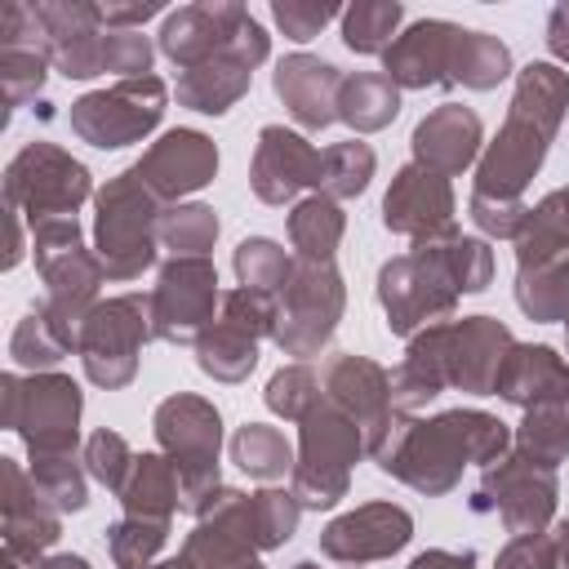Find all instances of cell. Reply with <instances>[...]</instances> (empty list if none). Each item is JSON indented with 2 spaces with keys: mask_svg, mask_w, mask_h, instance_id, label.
<instances>
[{
  "mask_svg": "<svg viewBox=\"0 0 569 569\" xmlns=\"http://www.w3.org/2000/svg\"><path fill=\"white\" fill-rule=\"evenodd\" d=\"M142 178L138 169H129L120 182H111L102 196H98V249H102V262L111 276H138L151 258H156V244H151V204H147V191L138 196Z\"/></svg>",
  "mask_w": 569,
  "mask_h": 569,
  "instance_id": "obj_1",
  "label": "cell"
},
{
  "mask_svg": "<svg viewBox=\"0 0 569 569\" xmlns=\"http://www.w3.org/2000/svg\"><path fill=\"white\" fill-rule=\"evenodd\" d=\"M164 111V84L156 76L124 80L111 93H89L76 102L71 124L93 142V147H124L138 133H147Z\"/></svg>",
  "mask_w": 569,
  "mask_h": 569,
  "instance_id": "obj_2",
  "label": "cell"
},
{
  "mask_svg": "<svg viewBox=\"0 0 569 569\" xmlns=\"http://www.w3.org/2000/svg\"><path fill=\"white\" fill-rule=\"evenodd\" d=\"M156 431L164 440V449L178 458V480H182V498L187 507H196L200 489L213 485V458H218V413L191 396H178L169 405H160L156 413Z\"/></svg>",
  "mask_w": 569,
  "mask_h": 569,
  "instance_id": "obj_3",
  "label": "cell"
},
{
  "mask_svg": "<svg viewBox=\"0 0 569 569\" xmlns=\"http://www.w3.org/2000/svg\"><path fill=\"white\" fill-rule=\"evenodd\" d=\"M213 298H218V276L204 258L169 262L156 293V333L169 342H187L200 329V320H209Z\"/></svg>",
  "mask_w": 569,
  "mask_h": 569,
  "instance_id": "obj_4",
  "label": "cell"
},
{
  "mask_svg": "<svg viewBox=\"0 0 569 569\" xmlns=\"http://www.w3.org/2000/svg\"><path fill=\"white\" fill-rule=\"evenodd\" d=\"M138 311H142L138 298H120V302H107L89 316V325H84V365H89L93 382L116 387L133 373V351L147 333Z\"/></svg>",
  "mask_w": 569,
  "mask_h": 569,
  "instance_id": "obj_5",
  "label": "cell"
},
{
  "mask_svg": "<svg viewBox=\"0 0 569 569\" xmlns=\"http://www.w3.org/2000/svg\"><path fill=\"white\" fill-rule=\"evenodd\" d=\"M284 298H289V311H284L289 325H280V347L302 356L333 333L342 289H338V276L329 271V262H302L298 280L284 284Z\"/></svg>",
  "mask_w": 569,
  "mask_h": 569,
  "instance_id": "obj_6",
  "label": "cell"
},
{
  "mask_svg": "<svg viewBox=\"0 0 569 569\" xmlns=\"http://www.w3.org/2000/svg\"><path fill=\"white\" fill-rule=\"evenodd\" d=\"M244 18H249V13H244L240 4H196V9H178V13L164 22V31H160V49H164L173 62H182V67L191 71V67H200V62L222 58V53L236 44Z\"/></svg>",
  "mask_w": 569,
  "mask_h": 569,
  "instance_id": "obj_7",
  "label": "cell"
},
{
  "mask_svg": "<svg viewBox=\"0 0 569 569\" xmlns=\"http://www.w3.org/2000/svg\"><path fill=\"white\" fill-rule=\"evenodd\" d=\"M547 138H551V129H542L538 120L511 111L507 129L498 133V142L489 147V156L480 164V191L476 196H493L498 191V200H511L525 187V178L542 164Z\"/></svg>",
  "mask_w": 569,
  "mask_h": 569,
  "instance_id": "obj_8",
  "label": "cell"
},
{
  "mask_svg": "<svg viewBox=\"0 0 569 569\" xmlns=\"http://www.w3.org/2000/svg\"><path fill=\"white\" fill-rule=\"evenodd\" d=\"M213 169H218L213 142L200 138V133H191V129L164 133V138L147 151V160L138 164V173L147 178V187H156L160 196L196 191V187H204V182L213 178Z\"/></svg>",
  "mask_w": 569,
  "mask_h": 569,
  "instance_id": "obj_9",
  "label": "cell"
},
{
  "mask_svg": "<svg viewBox=\"0 0 569 569\" xmlns=\"http://www.w3.org/2000/svg\"><path fill=\"white\" fill-rule=\"evenodd\" d=\"M458 27L453 22H413L391 49H387V76L396 84H436L445 80L440 71H453V49H458Z\"/></svg>",
  "mask_w": 569,
  "mask_h": 569,
  "instance_id": "obj_10",
  "label": "cell"
},
{
  "mask_svg": "<svg viewBox=\"0 0 569 569\" xmlns=\"http://www.w3.org/2000/svg\"><path fill=\"white\" fill-rule=\"evenodd\" d=\"M276 93L284 98V107L307 124V129H320L329 124L338 111V93H342V76L338 67L320 62V58H307V53H293L276 67Z\"/></svg>",
  "mask_w": 569,
  "mask_h": 569,
  "instance_id": "obj_11",
  "label": "cell"
},
{
  "mask_svg": "<svg viewBox=\"0 0 569 569\" xmlns=\"http://www.w3.org/2000/svg\"><path fill=\"white\" fill-rule=\"evenodd\" d=\"M302 182H320V151H311L298 133H284V129H262V147H258V160H253V187L262 200L280 204L289 200Z\"/></svg>",
  "mask_w": 569,
  "mask_h": 569,
  "instance_id": "obj_12",
  "label": "cell"
},
{
  "mask_svg": "<svg viewBox=\"0 0 569 569\" xmlns=\"http://www.w3.org/2000/svg\"><path fill=\"white\" fill-rule=\"evenodd\" d=\"M409 542V516L400 507H360L325 529V551L338 560H369L387 556Z\"/></svg>",
  "mask_w": 569,
  "mask_h": 569,
  "instance_id": "obj_13",
  "label": "cell"
},
{
  "mask_svg": "<svg viewBox=\"0 0 569 569\" xmlns=\"http://www.w3.org/2000/svg\"><path fill=\"white\" fill-rule=\"evenodd\" d=\"M382 209H387V227L422 236V231L449 227V187L431 169H400Z\"/></svg>",
  "mask_w": 569,
  "mask_h": 569,
  "instance_id": "obj_14",
  "label": "cell"
},
{
  "mask_svg": "<svg viewBox=\"0 0 569 569\" xmlns=\"http://www.w3.org/2000/svg\"><path fill=\"white\" fill-rule=\"evenodd\" d=\"M476 142H480V120L462 107H440L431 111L418 133H413V151L427 169L436 173H458L471 156H476Z\"/></svg>",
  "mask_w": 569,
  "mask_h": 569,
  "instance_id": "obj_15",
  "label": "cell"
},
{
  "mask_svg": "<svg viewBox=\"0 0 569 569\" xmlns=\"http://www.w3.org/2000/svg\"><path fill=\"white\" fill-rule=\"evenodd\" d=\"M507 400H569V369L547 347H525L502 360L498 387Z\"/></svg>",
  "mask_w": 569,
  "mask_h": 569,
  "instance_id": "obj_16",
  "label": "cell"
},
{
  "mask_svg": "<svg viewBox=\"0 0 569 569\" xmlns=\"http://www.w3.org/2000/svg\"><path fill=\"white\" fill-rule=\"evenodd\" d=\"M244 84H249V62H240V58L227 49L222 58L191 67V71L182 76V84H178V98L191 102L196 111L222 116L227 102H236V98L244 93Z\"/></svg>",
  "mask_w": 569,
  "mask_h": 569,
  "instance_id": "obj_17",
  "label": "cell"
},
{
  "mask_svg": "<svg viewBox=\"0 0 569 569\" xmlns=\"http://www.w3.org/2000/svg\"><path fill=\"white\" fill-rule=\"evenodd\" d=\"M396 107H400V98H396L391 76H356V80H342L338 116L351 120L356 129H382L396 116Z\"/></svg>",
  "mask_w": 569,
  "mask_h": 569,
  "instance_id": "obj_18",
  "label": "cell"
},
{
  "mask_svg": "<svg viewBox=\"0 0 569 569\" xmlns=\"http://www.w3.org/2000/svg\"><path fill=\"white\" fill-rule=\"evenodd\" d=\"M525 453L538 467H556V458L569 453V400H542L529 409L525 431H520Z\"/></svg>",
  "mask_w": 569,
  "mask_h": 569,
  "instance_id": "obj_19",
  "label": "cell"
},
{
  "mask_svg": "<svg viewBox=\"0 0 569 569\" xmlns=\"http://www.w3.org/2000/svg\"><path fill=\"white\" fill-rule=\"evenodd\" d=\"M507 67H511V58H507V49L493 36H485V31H462L458 36L453 80H462L471 89H489V84H498L507 76Z\"/></svg>",
  "mask_w": 569,
  "mask_h": 569,
  "instance_id": "obj_20",
  "label": "cell"
},
{
  "mask_svg": "<svg viewBox=\"0 0 569 569\" xmlns=\"http://www.w3.org/2000/svg\"><path fill=\"white\" fill-rule=\"evenodd\" d=\"M338 236H342V213L329 200L311 196L307 204L293 209V240L307 253V262H329Z\"/></svg>",
  "mask_w": 569,
  "mask_h": 569,
  "instance_id": "obj_21",
  "label": "cell"
},
{
  "mask_svg": "<svg viewBox=\"0 0 569 569\" xmlns=\"http://www.w3.org/2000/svg\"><path fill=\"white\" fill-rule=\"evenodd\" d=\"M178 498V480L164 467V458H133V485L124 489V502L133 516H164Z\"/></svg>",
  "mask_w": 569,
  "mask_h": 569,
  "instance_id": "obj_22",
  "label": "cell"
},
{
  "mask_svg": "<svg viewBox=\"0 0 569 569\" xmlns=\"http://www.w3.org/2000/svg\"><path fill=\"white\" fill-rule=\"evenodd\" d=\"M231 453H236V462H240L249 476H262V480L284 476V467H289V445H284V436L271 431V427H258V422H249V427L236 436Z\"/></svg>",
  "mask_w": 569,
  "mask_h": 569,
  "instance_id": "obj_23",
  "label": "cell"
},
{
  "mask_svg": "<svg viewBox=\"0 0 569 569\" xmlns=\"http://www.w3.org/2000/svg\"><path fill=\"white\" fill-rule=\"evenodd\" d=\"M369 173H373V151L365 142H342V147L320 151V187H329L338 196L365 191Z\"/></svg>",
  "mask_w": 569,
  "mask_h": 569,
  "instance_id": "obj_24",
  "label": "cell"
},
{
  "mask_svg": "<svg viewBox=\"0 0 569 569\" xmlns=\"http://www.w3.org/2000/svg\"><path fill=\"white\" fill-rule=\"evenodd\" d=\"M236 271H240L244 289H253V293H271V289L289 284V276H293L289 258L271 240H244L236 249Z\"/></svg>",
  "mask_w": 569,
  "mask_h": 569,
  "instance_id": "obj_25",
  "label": "cell"
},
{
  "mask_svg": "<svg viewBox=\"0 0 569 569\" xmlns=\"http://www.w3.org/2000/svg\"><path fill=\"white\" fill-rule=\"evenodd\" d=\"M400 22V4H356L342 13V40L356 53H378Z\"/></svg>",
  "mask_w": 569,
  "mask_h": 569,
  "instance_id": "obj_26",
  "label": "cell"
},
{
  "mask_svg": "<svg viewBox=\"0 0 569 569\" xmlns=\"http://www.w3.org/2000/svg\"><path fill=\"white\" fill-rule=\"evenodd\" d=\"M244 511H249V529H253L258 547L284 542L298 525V507L289 502V493H253V502H244Z\"/></svg>",
  "mask_w": 569,
  "mask_h": 569,
  "instance_id": "obj_27",
  "label": "cell"
},
{
  "mask_svg": "<svg viewBox=\"0 0 569 569\" xmlns=\"http://www.w3.org/2000/svg\"><path fill=\"white\" fill-rule=\"evenodd\" d=\"M160 542H164V520H147V525H142V516H138V520H124V525L111 529V556H116L124 569L138 565V560H147Z\"/></svg>",
  "mask_w": 569,
  "mask_h": 569,
  "instance_id": "obj_28",
  "label": "cell"
},
{
  "mask_svg": "<svg viewBox=\"0 0 569 569\" xmlns=\"http://www.w3.org/2000/svg\"><path fill=\"white\" fill-rule=\"evenodd\" d=\"M311 387H316V378H311L307 369H284V373L271 378L267 405H271L276 413H284V418H302V413H311V400H316Z\"/></svg>",
  "mask_w": 569,
  "mask_h": 569,
  "instance_id": "obj_29",
  "label": "cell"
},
{
  "mask_svg": "<svg viewBox=\"0 0 569 569\" xmlns=\"http://www.w3.org/2000/svg\"><path fill=\"white\" fill-rule=\"evenodd\" d=\"M164 236H169V244H178L182 253H200L213 236H218V222H213V213L209 209H178V218L164 227Z\"/></svg>",
  "mask_w": 569,
  "mask_h": 569,
  "instance_id": "obj_30",
  "label": "cell"
},
{
  "mask_svg": "<svg viewBox=\"0 0 569 569\" xmlns=\"http://www.w3.org/2000/svg\"><path fill=\"white\" fill-rule=\"evenodd\" d=\"M147 62H151V49H147L142 36L120 31V36H107V40H102V71H133V76L142 80Z\"/></svg>",
  "mask_w": 569,
  "mask_h": 569,
  "instance_id": "obj_31",
  "label": "cell"
},
{
  "mask_svg": "<svg viewBox=\"0 0 569 569\" xmlns=\"http://www.w3.org/2000/svg\"><path fill=\"white\" fill-rule=\"evenodd\" d=\"M124 462H129V449H124V440H120V436L98 431V436L89 440V467H93V476H98V480H107V485L124 489Z\"/></svg>",
  "mask_w": 569,
  "mask_h": 569,
  "instance_id": "obj_32",
  "label": "cell"
},
{
  "mask_svg": "<svg viewBox=\"0 0 569 569\" xmlns=\"http://www.w3.org/2000/svg\"><path fill=\"white\" fill-rule=\"evenodd\" d=\"M329 18H333V9H329V4H298V0L276 4V22L284 27V36H289V40H311Z\"/></svg>",
  "mask_w": 569,
  "mask_h": 569,
  "instance_id": "obj_33",
  "label": "cell"
},
{
  "mask_svg": "<svg viewBox=\"0 0 569 569\" xmlns=\"http://www.w3.org/2000/svg\"><path fill=\"white\" fill-rule=\"evenodd\" d=\"M556 542H542V538H520L502 551L498 569H556Z\"/></svg>",
  "mask_w": 569,
  "mask_h": 569,
  "instance_id": "obj_34",
  "label": "cell"
},
{
  "mask_svg": "<svg viewBox=\"0 0 569 569\" xmlns=\"http://www.w3.org/2000/svg\"><path fill=\"white\" fill-rule=\"evenodd\" d=\"M547 44H551V53H556V58H565V62H569V4H560V9L551 13Z\"/></svg>",
  "mask_w": 569,
  "mask_h": 569,
  "instance_id": "obj_35",
  "label": "cell"
},
{
  "mask_svg": "<svg viewBox=\"0 0 569 569\" xmlns=\"http://www.w3.org/2000/svg\"><path fill=\"white\" fill-rule=\"evenodd\" d=\"M413 569H471V551L462 556H449V551H427L413 560Z\"/></svg>",
  "mask_w": 569,
  "mask_h": 569,
  "instance_id": "obj_36",
  "label": "cell"
},
{
  "mask_svg": "<svg viewBox=\"0 0 569 569\" xmlns=\"http://www.w3.org/2000/svg\"><path fill=\"white\" fill-rule=\"evenodd\" d=\"M551 542H556V560H560V565H569V520H560V525H556Z\"/></svg>",
  "mask_w": 569,
  "mask_h": 569,
  "instance_id": "obj_37",
  "label": "cell"
},
{
  "mask_svg": "<svg viewBox=\"0 0 569 569\" xmlns=\"http://www.w3.org/2000/svg\"><path fill=\"white\" fill-rule=\"evenodd\" d=\"M49 569H89V565H84L80 556H58V560H53Z\"/></svg>",
  "mask_w": 569,
  "mask_h": 569,
  "instance_id": "obj_38",
  "label": "cell"
},
{
  "mask_svg": "<svg viewBox=\"0 0 569 569\" xmlns=\"http://www.w3.org/2000/svg\"><path fill=\"white\" fill-rule=\"evenodd\" d=\"M156 569H191L187 560H169V565H156Z\"/></svg>",
  "mask_w": 569,
  "mask_h": 569,
  "instance_id": "obj_39",
  "label": "cell"
}]
</instances>
